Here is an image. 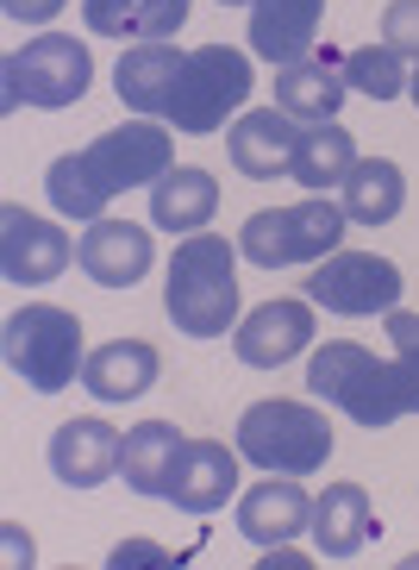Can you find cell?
<instances>
[{"label": "cell", "mask_w": 419, "mask_h": 570, "mask_svg": "<svg viewBox=\"0 0 419 570\" xmlns=\"http://www.w3.org/2000/svg\"><path fill=\"white\" fill-rule=\"evenodd\" d=\"M345 63L332 57H301V63L276 69V107L301 126H332L338 107H345Z\"/></svg>", "instance_id": "18"}, {"label": "cell", "mask_w": 419, "mask_h": 570, "mask_svg": "<svg viewBox=\"0 0 419 570\" xmlns=\"http://www.w3.org/2000/svg\"><path fill=\"white\" fill-rule=\"evenodd\" d=\"M94 82V63L76 38L63 32H44L32 38L26 51H13L0 63V107H76Z\"/></svg>", "instance_id": "7"}, {"label": "cell", "mask_w": 419, "mask_h": 570, "mask_svg": "<svg viewBox=\"0 0 419 570\" xmlns=\"http://www.w3.org/2000/svg\"><path fill=\"white\" fill-rule=\"evenodd\" d=\"M219 7H251V0H219Z\"/></svg>", "instance_id": "32"}, {"label": "cell", "mask_w": 419, "mask_h": 570, "mask_svg": "<svg viewBox=\"0 0 419 570\" xmlns=\"http://www.w3.org/2000/svg\"><path fill=\"white\" fill-rule=\"evenodd\" d=\"M82 383L94 402H138L157 383V352L144 338H107L101 352H88Z\"/></svg>", "instance_id": "19"}, {"label": "cell", "mask_w": 419, "mask_h": 570, "mask_svg": "<svg viewBox=\"0 0 419 570\" xmlns=\"http://www.w3.org/2000/svg\"><path fill=\"white\" fill-rule=\"evenodd\" d=\"M313 527V495H307L295 476H269L257 483L245 502H238V533L251 539V546H288V539H301Z\"/></svg>", "instance_id": "14"}, {"label": "cell", "mask_w": 419, "mask_h": 570, "mask_svg": "<svg viewBox=\"0 0 419 570\" xmlns=\"http://www.w3.org/2000/svg\"><path fill=\"white\" fill-rule=\"evenodd\" d=\"M119 458H126V439L107 426V420H63L51 433V470L63 489H101L107 476L119 470Z\"/></svg>", "instance_id": "13"}, {"label": "cell", "mask_w": 419, "mask_h": 570, "mask_svg": "<svg viewBox=\"0 0 419 570\" xmlns=\"http://www.w3.org/2000/svg\"><path fill=\"white\" fill-rule=\"evenodd\" d=\"M338 195H345V202H338L345 219H357V226H388L407 202V176H401V164H388V157H357Z\"/></svg>", "instance_id": "24"}, {"label": "cell", "mask_w": 419, "mask_h": 570, "mask_svg": "<svg viewBox=\"0 0 419 570\" xmlns=\"http://www.w3.org/2000/svg\"><path fill=\"white\" fill-rule=\"evenodd\" d=\"M232 489H238V458L219 439H188L182 458H176V476H169V502L188 508V514H213V508L232 502Z\"/></svg>", "instance_id": "16"}, {"label": "cell", "mask_w": 419, "mask_h": 570, "mask_svg": "<svg viewBox=\"0 0 419 570\" xmlns=\"http://www.w3.org/2000/svg\"><path fill=\"white\" fill-rule=\"evenodd\" d=\"M238 452L257 470L276 476H307L332 458V426L307 402H251L238 420Z\"/></svg>", "instance_id": "6"}, {"label": "cell", "mask_w": 419, "mask_h": 570, "mask_svg": "<svg viewBox=\"0 0 419 570\" xmlns=\"http://www.w3.org/2000/svg\"><path fill=\"white\" fill-rule=\"evenodd\" d=\"M345 82L363 101H395V95H407V57L388 51V45H363V51L345 57Z\"/></svg>", "instance_id": "27"}, {"label": "cell", "mask_w": 419, "mask_h": 570, "mask_svg": "<svg viewBox=\"0 0 419 570\" xmlns=\"http://www.w3.org/2000/svg\"><path fill=\"white\" fill-rule=\"evenodd\" d=\"M151 233L132 226V219H88L82 245H76V264L94 276L101 288H132L151 276Z\"/></svg>", "instance_id": "12"}, {"label": "cell", "mask_w": 419, "mask_h": 570, "mask_svg": "<svg viewBox=\"0 0 419 570\" xmlns=\"http://www.w3.org/2000/svg\"><path fill=\"white\" fill-rule=\"evenodd\" d=\"M163 314L188 338H219L238 320V245L213 233H188L169 257Z\"/></svg>", "instance_id": "3"}, {"label": "cell", "mask_w": 419, "mask_h": 570, "mask_svg": "<svg viewBox=\"0 0 419 570\" xmlns=\"http://www.w3.org/2000/svg\"><path fill=\"white\" fill-rule=\"evenodd\" d=\"M307 345H313V307L301 302H263L257 314L238 320V333H232V352L245 357L251 370H282L288 357H301Z\"/></svg>", "instance_id": "11"}, {"label": "cell", "mask_w": 419, "mask_h": 570, "mask_svg": "<svg viewBox=\"0 0 419 570\" xmlns=\"http://www.w3.org/2000/svg\"><path fill=\"white\" fill-rule=\"evenodd\" d=\"M407 88H413V107H419V76H413V82H407Z\"/></svg>", "instance_id": "33"}, {"label": "cell", "mask_w": 419, "mask_h": 570, "mask_svg": "<svg viewBox=\"0 0 419 570\" xmlns=\"http://www.w3.org/2000/svg\"><path fill=\"white\" fill-rule=\"evenodd\" d=\"M345 207L338 202H295V207H269V214H251L245 233H238V252L263 269H288V264H313V257L338 252L345 238Z\"/></svg>", "instance_id": "8"}, {"label": "cell", "mask_w": 419, "mask_h": 570, "mask_svg": "<svg viewBox=\"0 0 419 570\" xmlns=\"http://www.w3.org/2000/svg\"><path fill=\"white\" fill-rule=\"evenodd\" d=\"M182 445L188 439H176L169 420H138L132 433H126V458H119L126 489H132V495H169V476H176Z\"/></svg>", "instance_id": "23"}, {"label": "cell", "mask_w": 419, "mask_h": 570, "mask_svg": "<svg viewBox=\"0 0 419 570\" xmlns=\"http://www.w3.org/2000/svg\"><path fill=\"white\" fill-rule=\"evenodd\" d=\"M213 207H219V183L207 169L176 164L163 183H151V226H163V233H201Z\"/></svg>", "instance_id": "22"}, {"label": "cell", "mask_w": 419, "mask_h": 570, "mask_svg": "<svg viewBox=\"0 0 419 570\" xmlns=\"http://www.w3.org/2000/svg\"><path fill=\"white\" fill-rule=\"evenodd\" d=\"M295 119L282 107H251V114H238V126L226 132V151H232L238 176H251V183H269V176H288L295 164Z\"/></svg>", "instance_id": "15"}, {"label": "cell", "mask_w": 419, "mask_h": 570, "mask_svg": "<svg viewBox=\"0 0 419 570\" xmlns=\"http://www.w3.org/2000/svg\"><path fill=\"white\" fill-rule=\"evenodd\" d=\"M307 389L319 402L345 407L357 426H395L401 414H419V357H376L357 338H332L307 364Z\"/></svg>", "instance_id": "2"}, {"label": "cell", "mask_w": 419, "mask_h": 570, "mask_svg": "<svg viewBox=\"0 0 419 570\" xmlns=\"http://www.w3.org/2000/svg\"><path fill=\"white\" fill-rule=\"evenodd\" d=\"M88 32L101 38H138V45H163L182 32L188 0H82Z\"/></svg>", "instance_id": "20"}, {"label": "cell", "mask_w": 419, "mask_h": 570, "mask_svg": "<svg viewBox=\"0 0 419 570\" xmlns=\"http://www.w3.org/2000/svg\"><path fill=\"white\" fill-rule=\"evenodd\" d=\"M169 132L157 119H132V126H113L101 132L88 151H69L44 169V195L57 202V214L69 219H101L113 195L126 188H144V183H163L169 169Z\"/></svg>", "instance_id": "1"}, {"label": "cell", "mask_w": 419, "mask_h": 570, "mask_svg": "<svg viewBox=\"0 0 419 570\" xmlns=\"http://www.w3.org/2000/svg\"><path fill=\"white\" fill-rule=\"evenodd\" d=\"M313 546L326 558H357L369 539V495L357 483H332L326 495H313Z\"/></svg>", "instance_id": "25"}, {"label": "cell", "mask_w": 419, "mask_h": 570, "mask_svg": "<svg viewBox=\"0 0 419 570\" xmlns=\"http://www.w3.org/2000/svg\"><path fill=\"white\" fill-rule=\"evenodd\" d=\"M0 352H7V370L26 376V389L38 395H63L76 383V370L88 364L82 357V320L69 314V307H19L7 320V333H0Z\"/></svg>", "instance_id": "5"}, {"label": "cell", "mask_w": 419, "mask_h": 570, "mask_svg": "<svg viewBox=\"0 0 419 570\" xmlns=\"http://www.w3.org/2000/svg\"><path fill=\"white\" fill-rule=\"evenodd\" d=\"M7 7V19H19V26H44V19L63 13V0H0Z\"/></svg>", "instance_id": "30"}, {"label": "cell", "mask_w": 419, "mask_h": 570, "mask_svg": "<svg viewBox=\"0 0 419 570\" xmlns=\"http://www.w3.org/2000/svg\"><path fill=\"white\" fill-rule=\"evenodd\" d=\"M351 164H357V138L332 119V126H307V132H301L288 176H295V183H301L307 195H326V188H345Z\"/></svg>", "instance_id": "26"}, {"label": "cell", "mask_w": 419, "mask_h": 570, "mask_svg": "<svg viewBox=\"0 0 419 570\" xmlns=\"http://www.w3.org/2000/svg\"><path fill=\"white\" fill-rule=\"evenodd\" d=\"M69 257H76V245H69L63 226L26 214V207H13V202L0 207V269H7L13 288L57 283V276L69 269Z\"/></svg>", "instance_id": "10"}, {"label": "cell", "mask_w": 419, "mask_h": 570, "mask_svg": "<svg viewBox=\"0 0 419 570\" xmlns=\"http://www.w3.org/2000/svg\"><path fill=\"white\" fill-rule=\"evenodd\" d=\"M182 57H188V51H169V38H163V45L119 51V69H113L119 101L132 107V114H163V107H169V88H176V76H182Z\"/></svg>", "instance_id": "21"}, {"label": "cell", "mask_w": 419, "mask_h": 570, "mask_svg": "<svg viewBox=\"0 0 419 570\" xmlns=\"http://www.w3.org/2000/svg\"><path fill=\"white\" fill-rule=\"evenodd\" d=\"M251 57L232 51V45H201V51L182 57V76H176V88H169V107L163 119L176 126V132H219L226 126V114H238V107L251 101Z\"/></svg>", "instance_id": "4"}, {"label": "cell", "mask_w": 419, "mask_h": 570, "mask_svg": "<svg viewBox=\"0 0 419 570\" xmlns=\"http://www.w3.org/2000/svg\"><path fill=\"white\" fill-rule=\"evenodd\" d=\"M107 564L126 570V564H176V558H169L163 546H151V539H126V546H113V552H107Z\"/></svg>", "instance_id": "29"}, {"label": "cell", "mask_w": 419, "mask_h": 570, "mask_svg": "<svg viewBox=\"0 0 419 570\" xmlns=\"http://www.w3.org/2000/svg\"><path fill=\"white\" fill-rule=\"evenodd\" d=\"M388 338H395V352H407V357H419V314H388Z\"/></svg>", "instance_id": "31"}, {"label": "cell", "mask_w": 419, "mask_h": 570, "mask_svg": "<svg viewBox=\"0 0 419 570\" xmlns=\"http://www.w3.org/2000/svg\"><path fill=\"white\" fill-rule=\"evenodd\" d=\"M319 13H326V0H251V51L276 69L301 63L313 51Z\"/></svg>", "instance_id": "17"}, {"label": "cell", "mask_w": 419, "mask_h": 570, "mask_svg": "<svg viewBox=\"0 0 419 570\" xmlns=\"http://www.w3.org/2000/svg\"><path fill=\"white\" fill-rule=\"evenodd\" d=\"M382 45L401 57H419V0H388L382 7Z\"/></svg>", "instance_id": "28"}, {"label": "cell", "mask_w": 419, "mask_h": 570, "mask_svg": "<svg viewBox=\"0 0 419 570\" xmlns=\"http://www.w3.org/2000/svg\"><path fill=\"white\" fill-rule=\"evenodd\" d=\"M307 302L332 307L345 320L395 314V302H401V269L388 264V257H369V252H332L307 276Z\"/></svg>", "instance_id": "9"}]
</instances>
